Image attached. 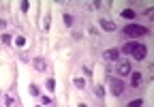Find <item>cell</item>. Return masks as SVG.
Wrapping results in <instances>:
<instances>
[{
	"mask_svg": "<svg viewBox=\"0 0 154 107\" xmlns=\"http://www.w3.org/2000/svg\"><path fill=\"white\" fill-rule=\"evenodd\" d=\"M124 34H126V37H133V39L146 37V34H148V28L141 26V24H128V26H124Z\"/></svg>",
	"mask_w": 154,
	"mask_h": 107,
	"instance_id": "cell-1",
	"label": "cell"
},
{
	"mask_svg": "<svg viewBox=\"0 0 154 107\" xmlns=\"http://www.w3.org/2000/svg\"><path fill=\"white\" fill-rule=\"evenodd\" d=\"M131 56H133V58H137V60H146V56H148L146 45H143V43H135L133 49H131Z\"/></svg>",
	"mask_w": 154,
	"mask_h": 107,
	"instance_id": "cell-2",
	"label": "cell"
},
{
	"mask_svg": "<svg viewBox=\"0 0 154 107\" xmlns=\"http://www.w3.org/2000/svg\"><path fill=\"white\" fill-rule=\"evenodd\" d=\"M111 94H116V96L124 94V81L120 77H113L111 79Z\"/></svg>",
	"mask_w": 154,
	"mask_h": 107,
	"instance_id": "cell-3",
	"label": "cell"
},
{
	"mask_svg": "<svg viewBox=\"0 0 154 107\" xmlns=\"http://www.w3.org/2000/svg\"><path fill=\"white\" fill-rule=\"evenodd\" d=\"M103 58H105V60H109V62H113V60H118V58H120V49H118V47H111V49H105V51H103Z\"/></svg>",
	"mask_w": 154,
	"mask_h": 107,
	"instance_id": "cell-4",
	"label": "cell"
},
{
	"mask_svg": "<svg viewBox=\"0 0 154 107\" xmlns=\"http://www.w3.org/2000/svg\"><path fill=\"white\" fill-rule=\"evenodd\" d=\"M118 75H120V77L131 75V62H128V60H122V62L118 64Z\"/></svg>",
	"mask_w": 154,
	"mask_h": 107,
	"instance_id": "cell-5",
	"label": "cell"
},
{
	"mask_svg": "<svg viewBox=\"0 0 154 107\" xmlns=\"http://www.w3.org/2000/svg\"><path fill=\"white\" fill-rule=\"evenodd\" d=\"M99 26H101L103 30H107V32H116V30H118V28H116V24H113V22H109V20H101V22H99Z\"/></svg>",
	"mask_w": 154,
	"mask_h": 107,
	"instance_id": "cell-6",
	"label": "cell"
},
{
	"mask_svg": "<svg viewBox=\"0 0 154 107\" xmlns=\"http://www.w3.org/2000/svg\"><path fill=\"white\" fill-rule=\"evenodd\" d=\"M32 64H34L36 71H41V73H43V71H47V62H45V58H34Z\"/></svg>",
	"mask_w": 154,
	"mask_h": 107,
	"instance_id": "cell-7",
	"label": "cell"
},
{
	"mask_svg": "<svg viewBox=\"0 0 154 107\" xmlns=\"http://www.w3.org/2000/svg\"><path fill=\"white\" fill-rule=\"evenodd\" d=\"M120 15L124 17V20H135V17H137V11H135V9H124Z\"/></svg>",
	"mask_w": 154,
	"mask_h": 107,
	"instance_id": "cell-8",
	"label": "cell"
},
{
	"mask_svg": "<svg viewBox=\"0 0 154 107\" xmlns=\"http://www.w3.org/2000/svg\"><path fill=\"white\" fill-rule=\"evenodd\" d=\"M139 84H141V73H131V86L137 88Z\"/></svg>",
	"mask_w": 154,
	"mask_h": 107,
	"instance_id": "cell-9",
	"label": "cell"
},
{
	"mask_svg": "<svg viewBox=\"0 0 154 107\" xmlns=\"http://www.w3.org/2000/svg\"><path fill=\"white\" fill-rule=\"evenodd\" d=\"M13 43H15L17 47H24V45H26V37H22V34H17V37L13 39Z\"/></svg>",
	"mask_w": 154,
	"mask_h": 107,
	"instance_id": "cell-10",
	"label": "cell"
},
{
	"mask_svg": "<svg viewBox=\"0 0 154 107\" xmlns=\"http://www.w3.org/2000/svg\"><path fill=\"white\" fill-rule=\"evenodd\" d=\"M73 84H75V88H79V90H82V88H86V79H84V77H75Z\"/></svg>",
	"mask_w": 154,
	"mask_h": 107,
	"instance_id": "cell-11",
	"label": "cell"
},
{
	"mask_svg": "<svg viewBox=\"0 0 154 107\" xmlns=\"http://www.w3.org/2000/svg\"><path fill=\"white\" fill-rule=\"evenodd\" d=\"M45 88H47L49 92H54V90H56V79H54V77H49V79L45 81Z\"/></svg>",
	"mask_w": 154,
	"mask_h": 107,
	"instance_id": "cell-12",
	"label": "cell"
},
{
	"mask_svg": "<svg viewBox=\"0 0 154 107\" xmlns=\"http://www.w3.org/2000/svg\"><path fill=\"white\" fill-rule=\"evenodd\" d=\"M30 94L32 96H41V88H38L36 84H30Z\"/></svg>",
	"mask_w": 154,
	"mask_h": 107,
	"instance_id": "cell-13",
	"label": "cell"
},
{
	"mask_svg": "<svg viewBox=\"0 0 154 107\" xmlns=\"http://www.w3.org/2000/svg\"><path fill=\"white\" fill-rule=\"evenodd\" d=\"M94 96L103 99V96H105V88H103V86H96V88H94Z\"/></svg>",
	"mask_w": 154,
	"mask_h": 107,
	"instance_id": "cell-14",
	"label": "cell"
},
{
	"mask_svg": "<svg viewBox=\"0 0 154 107\" xmlns=\"http://www.w3.org/2000/svg\"><path fill=\"white\" fill-rule=\"evenodd\" d=\"M19 9H22V13H28V9H30V2H28V0H22V2H19Z\"/></svg>",
	"mask_w": 154,
	"mask_h": 107,
	"instance_id": "cell-15",
	"label": "cell"
},
{
	"mask_svg": "<svg viewBox=\"0 0 154 107\" xmlns=\"http://www.w3.org/2000/svg\"><path fill=\"white\" fill-rule=\"evenodd\" d=\"M62 20H64V24H66V26H73V15L64 13V15H62Z\"/></svg>",
	"mask_w": 154,
	"mask_h": 107,
	"instance_id": "cell-16",
	"label": "cell"
},
{
	"mask_svg": "<svg viewBox=\"0 0 154 107\" xmlns=\"http://www.w3.org/2000/svg\"><path fill=\"white\" fill-rule=\"evenodd\" d=\"M128 107H143V101H141V99H135V101L128 103Z\"/></svg>",
	"mask_w": 154,
	"mask_h": 107,
	"instance_id": "cell-17",
	"label": "cell"
},
{
	"mask_svg": "<svg viewBox=\"0 0 154 107\" xmlns=\"http://www.w3.org/2000/svg\"><path fill=\"white\" fill-rule=\"evenodd\" d=\"M0 41H2L5 45H9V43H13V39H11V34H2V39H0Z\"/></svg>",
	"mask_w": 154,
	"mask_h": 107,
	"instance_id": "cell-18",
	"label": "cell"
},
{
	"mask_svg": "<svg viewBox=\"0 0 154 107\" xmlns=\"http://www.w3.org/2000/svg\"><path fill=\"white\" fill-rule=\"evenodd\" d=\"M49 22H51V17L47 15V17H45V24H43V30H45V32L49 30Z\"/></svg>",
	"mask_w": 154,
	"mask_h": 107,
	"instance_id": "cell-19",
	"label": "cell"
},
{
	"mask_svg": "<svg viewBox=\"0 0 154 107\" xmlns=\"http://www.w3.org/2000/svg\"><path fill=\"white\" fill-rule=\"evenodd\" d=\"M84 75H86V77L92 75V69H90V66H84Z\"/></svg>",
	"mask_w": 154,
	"mask_h": 107,
	"instance_id": "cell-20",
	"label": "cell"
},
{
	"mask_svg": "<svg viewBox=\"0 0 154 107\" xmlns=\"http://www.w3.org/2000/svg\"><path fill=\"white\" fill-rule=\"evenodd\" d=\"M51 103V96H43V105H49Z\"/></svg>",
	"mask_w": 154,
	"mask_h": 107,
	"instance_id": "cell-21",
	"label": "cell"
},
{
	"mask_svg": "<svg viewBox=\"0 0 154 107\" xmlns=\"http://www.w3.org/2000/svg\"><path fill=\"white\" fill-rule=\"evenodd\" d=\"M0 28H7V22L5 20H0Z\"/></svg>",
	"mask_w": 154,
	"mask_h": 107,
	"instance_id": "cell-22",
	"label": "cell"
},
{
	"mask_svg": "<svg viewBox=\"0 0 154 107\" xmlns=\"http://www.w3.org/2000/svg\"><path fill=\"white\" fill-rule=\"evenodd\" d=\"M77 107H88V105H86V103H79V105H77Z\"/></svg>",
	"mask_w": 154,
	"mask_h": 107,
	"instance_id": "cell-23",
	"label": "cell"
},
{
	"mask_svg": "<svg viewBox=\"0 0 154 107\" xmlns=\"http://www.w3.org/2000/svg\"><path fill=\"white\" fill-rule=\"evenodd\" d=\"M36 107H45V105H36Z\"/></svg>",
	"mask_w": 154,
	"mask_h": 107,
	"instance_id": "cell-24",
	"label": "cell"
}]
</instances>
